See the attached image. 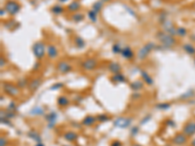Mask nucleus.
<instances>
[{"instance_id": "1", "label": "nucleus", "mask_w": 195, "mask_h": 146, "mask_svg": "<svg viewBox=\"0 0 195 146\" xmlns=\"http://www.w3.org/2000/svg\"><path fill=\"white\" fill-rule=\"evenodd\" d=\"M157 38H158V40L162 43V45L165 48H171L177 43L175 37L166 32H158Z\"/></svg>"}, {"instance_id": "2", "label": "nucleus", "mask_w": 195, "mask_h": 146, "mask_svg": "<svg viewBox=\"0 0 195 146\" xmlns=\"http://www.w3.org/2000/svg\"><path fill=\"white\" fill-rule=\"evenodd\" d=\"M47 51V47L45 46V43L42 41H37L33 44L32 46V52L33 55L35 56V58L40 60L41 59H43V57L45 56V53Z\"/></svg>"}, {"instance_id": "3", "label": "nucleus", "mask_w": 195, "mask_h": 146, "mask_svg": "<svg viewBox=\"0 0 195 146\" xmlns=\"http://www.w3.org/2000/svg\"><path fill=\"white\" fill-rule=\"evenodd\" d=\"M155 47H156V45L152 42H148L145 45H143V46L139 50V52H137V58H139V60H145Z\"/></svg>"}, {"instance_id": "4", "label": "nucleus", "mask_w": 195, "mask_h": 146, "mask_svg": "<svg viewBox=\"0 0 195 146\" xmlns=\"http://www.w3.org/2000/svg\"><path fill=\"white\" fill-rule=\"evenodd\" d=\"M5 10H6V12L8 14L15 16L20 12L21 5L17 1H14V0H9V1H7L6 4H5Z\"/></svg>"}, {"instance_id": "5", "label": "nucleus", "mask_w": 195, "mask_h": 146, "mask_svg": "<svg viewBox=\"0 0 195 146\" xmlns=\"http://www.w3.org/2000/svg\"><path fill=\"white\" fill-rule=\"evenodd\" d=\"M185 134L187 137H190L195 134V120H190L187 123H185V125L182 128V132Z\"/></svg>"}, {"instance_id": "6", "label": "nucleus", "mask_w": 195, "mask_h": 146, "mask_svg": "<svg viewBox=\"0 0 195 146\" xmlns=\"http://www.w3.org/2000/svg\"><path fill=\"white\" fill-rule=\"evenodd\" d=\"M132 123V119L131 118H127V117H118L116 118L113 122V125L117 127V128H121V129H126L131 126Z\"/></svg>"}, {"instance_id": "7", "label": "nucleus", "mask_w": 195, "mask_h": 146, "mask_svg": "<svg viewBox=\"0 0 195 146\" xmlns=\"http://www.w3.org/2000/svg\"><path fill=\"white\" fill-rule=\"evenodd\" d=\"M3 88H4L5 93L9 95H11V97H17V95L20 94L19 87H17L11 83H4Z\"/></svg>"}, {"instance_id": "8", "label": "nucleus", "mask_w": 195, "mask_h": 146, "mask_svg": "<svg viewBox=\"0 0 195 146\" xmlns=\"http://www.w3.org/2000/svg\"><path fill=\"white\" fill-rule=\"evenodd\" d=\"M162 26H163V29L166 33H169V34L173 35V36L176 35L177 27L173 25V22H172L170 20L165 19L164 21H162Z\"/></svg>"}, {"instance_id": "9", "label": "nucleus", "mask_w": 195, "mask_h": 146, "mask_svg": "<svg viewBox=\"0 0 195 146\" xmlns=\"http://www.w3.org/2000/svg\"><path fill=\"white\" fill-rule=\"evenodd\" d=\"M97 65V61L94 58L87 59L81 63V67L84 70H87V71H91V70L95 69Z\"/></svg>"}, {"instance_id": "10", "label": "nucleus", "mask_w": 195, "mask_h": 146, "mask_svg": "<svg viewBox=\"0 0 195 146\" xmlns=\"http://www.w3.org/2000/svg\"><path fill=\"white\" fill-rule=\"evenodd\" d=\"M187 136H185L183 133H177L176 136L172 138V143L177 145V146H182L186 144L187 142Z\"/></svg>"}, {"instance_id": "11", "label": "nucleus", "mask_w": 195, "mask_h": 146, "mask_svg": "<svg viewBox=\"0 0 195 146\" xmlns=\"http://www.w3.org/2000/svg\"><path fill=\"white\" fill-rule=\"evenodd\" d=\"M57 70H58L60 73L65 74V73H67L71 70V65L68 63H66V61L62 60L58 64H57Z\"/></svg>"}, {"instance_id": "12", "label": "nucleus", "mask_w": 195, "mask_h": 146, "mask_svg": "<svg viewBox=\"0 0 195 146\" xmlns=\"http://www.w3.org/2000/svg\"><path fill=\"white\" fill-rule=\"evenodd\" d=\"M46 53H47L48 57L50 59H56L57 57H58V54H59L58 49H57V47L55 46V45H48Z\"/></svg>"}, {"instance_id": "13", "label": "nucleus", "mask_w": 195, "mask_h": 146, "mask_svg": "<svg viewBox=\"0 0 195 146\" xmlns=\"http://www.w3.org/2000/svg\"><path fill=\"white\" fill-rule=\"evenodd\" d=\"M121 54L123 56V58L126 59V60H132L134 58V52L133 50H132L130 47H125V48H122V51H121Z\"/></svg>"}, {"instance_id": "14", "label": "nucleus", "mask_w": 195, "mask_h": 146, "mask_svg": "<svg viewBox=\"0 0 195 146\" xmlns=\"http://www.w3.org/2000/svg\"><path fill=\"white\" fill-rule=\"evenodd\" d=\"M108 70H109L113 74H116V73H120L121 71V66L118 63H109L108 64Z\"/></svg>"}, {"instance_id": "15", "label": "nucleus", "mask_w": 195, "mask_h": 146, "mask_svg": "<svg viewBox=\"0 0 195 146\" xmlns=\"http://www.w3.org/2000/svg\"><path fill=\"white\" fill-rule=\"evenodd\" d=\"M96 121H97V118H95L93 116H86L82 120V124L84 126L90 127V126H93L96 123Z\"/></svg>"}, {"instance_id": "16", "label": "nucleus", "mask_w": 195, "mask_h": 146, "mask_svg": "<svg viewBox=\"0 0 195 146\" xmlns=\"http://www.w3.org/2000/svg\"><path fill=\"white\" fill-rule=\"evenodd\" d=\"M141 77H142V80L145 81V84H147V85H152L153 84V79L151 78V76L148 74V73L146 72V71H143V70H141Z\"/></svg>"}, {"instance_id": "17", "label": "nucleus", "mask_w": 195, "mask_h": 146, "mask_svg": "<svg viewBox=\"0 0 195 146\" xmlns=\"http://www.w3.org/2000/svg\"><path fill=\"white\" fill-rule=\"evenodd\" d=\"M182 49H183V51H185V53H187L188 55H190V56L195 55V47L193 46V45H191L190 43L185 44L182 46Z\"/></svg>"}, {"instance_id": "18", "label": "nucleus", "mask_w": 195, "mask_h": 146, "mask_svg": "<svg viewBox=\"0 0 195 146\" xmlns=\"http://www.w3.org/2000/svg\"><path fill=\"white\" fill-rule=\"evenodd\" d=\"M77 133H75L74 132H67L65 133V136H64V138L66 140H67V141H75V140L77 139Z\"/></svg>"}, {"instance_id": "19", "label": "nucleus", "mask_w": 195, "mask_h": 146, "mask_svg": "<svg viewBox=\"0 0 195 146\" xmlns=\"http://www.w3.org/2000/svg\"><path fill=\"white\" fill-rule=\"evenodd\" d=\"M57 114L55 112H51V113L47 116V121L49 122V128H52L55 124H56V120H57Z\"/></svg>"}, {"instance_id": "20", "label": "nucleus", "mask_w": 195, "mask_h": 146, "mask_svg": "<svg viewBox=\"0 0 195 146\" xmlns=\"http://www.w3.org/2000/svg\"><path fill=\"white\" fill-rule=\"evenodd\" d=\"M143 87V82L141 80H136L133 83H131V89L134 91H140Z\"/></svg>"}, {"instance_id": "21", "label": "nucleus", "mask_w": 195, "mask_h": 146, "mask_svg": "<svg viewBox=\"0 0 195 146\" xmlns=\"http://www.w3.org/2000/svg\"><path fill=\"white\" fill-rule=\"evenodd\" d=\"M79 9H80V3L78 1H72L67 6L68 12H76V11Z\"/></svg>"}, {"instance_id": "22", "label": "nucleus", "mask_w": 195, "mask_h": 146, "mask_svg": "<svg viewBox=\"0 0 195 146\" xmlns=\"http://www.w3.org/2000/svg\"><path fill=\"white\" fill-rule=\"evenodd\" d=\"M111 80L114 81V82H116V83H121V82H125L126 81L124 75L122 74L121 72L116 73V74H113V76L111 77Z\"/></svg>"}, {"instance_id": "23", "label": "nucleus", "mask_w": 195, "mask_h": 146, "mask_svg": "<svg viewBox=\"0 0 195 146\" xmlns=\"http://www.w3.org/2000/svg\"><path fill=\"white\" fill-rule=\"evenodd\" d=\"M40 84H41V80L40 79H34L30 83V91H35V90L40 86Z\"/></svg>"}, {"instance_id": "24", "label": "nucleus", "mask_w": 195, "mask_h": 146, "mask_svg": "<svg viewBox=\"0 0 195 146\" xmlns=\"http://www.w3.org/2000/svg\"><path fill=\"white\" fill-rule=\"evenodd\" d=\"M51 12L55 15H61L62 13H64V8L60 5H55L52 8H51Z\"/></svg>"}, {"instance_id": "25", "label": "nucleus", "mask_w": 195, "mask_h": 146, "mask_svg": "<svg viewBox=\"0 0 195 146\" xmlns=\"http://www.w3.org/2000/svg\"><path fill=\"white\" fill-rule=\"evenodd\" d=\"M102 5H104V2L101 1V0H100V1H97V2H95L94 3V5H93V8H92V10H94L95 12L97 14L100 12V11L101 10V8H102Z\"/></svg>"}, {"instance_id": "26", "label": "nucleus", "mask_w": 195, "mask_h": 146, "mask_svg": "<svg viewBox=\"0 0 195 146\" xmlns=\"http://www.w3.org/2000/svg\"><path fill=\"white\" fill-rule=\"evenodd\" d=\"M28 136L35 140V142H37V143L41 142V137H40V136L36 132H30L28 133Z\"/></svg>"}, {"instance_id": "27", "label": "nucleus", "mask_w": 195, "mask_h": 146, "mask_svg": "<svg viewBox=\"0 0 195 146\" xmlns=\"http://www.w3.org/2000/svg\"><path fill=\"white\" fill-rule=\"evenodd\" d=\"M71 19H72L73 21L79 22V21L84 20V15L81 14V13H74V15H72V17H71Z\"/></svg>"}, {"instance_id": "28", "label": "nucleus", "mask_w": 195, "mask_h": 146, "mask_svg": "<svg viewBox=\"0 0 195 146\" xmlns=\"http://www.w3.org/2000/svg\"><path fill=\"white\" fill-rule=\"evenodd\" d=\"M186 33H187V31H186V29H185V27H181V26L177 27L176 35L180 36V37H183V36L186 35Z\"/></svg>"}, {"instance_id": "29", "label": "nucleus", "mask_w": 195, "mask_h": 146, "mask_svg": "<svg viewBox=\"0 0 195 146\" xmlns=\"http://www.w3.org/2000/svg\"><path fill=\"white\" fill-rule=\"evenodd\" d=\"M58 104L60 106H66L68 104V99L66 97H64V95H61L58 98Z\"/></svg>"}, {"instance_id": "30", "label": "nucleus", "mask_w": 195, "mask_h": 146, "mask_svg": "<svg viewBox=\"0 0 195 146\" xmlns=\"http://www.w3.org/2000/svg\"><path fill=\"white\" fill-rule=\"evenodd\" d=\"M74 43H75V45L78 47V48H83L85 46V42L84 40L81 38V37H75V40H74Z\"/></svg>"}, {"instance_id": "31", "label": "nucleus", "mask_w": 195, "mask_h": 146, "mask_svg": "<svg viewBox=\"0 0 195 146\" xmlns=\"http://www.w3.org/2000/svg\"><path fill=\"white\" fill-rule=\"evenodd\" d=\"M43 113H44V110L41 107H39V106H37V107H35V108H33L30 111L31 115H42Z\"/></svg>"}, {"instance_id": "32", "label": "nucleus", "mask_w": 195, "mask_h": 146, "mask_svg": "<svg viewBox=\"0 0 195 146\" xmlns=\"http://www.w3.org/2000/svg\"><path fill=\"white\" fill-rule=\"evenodd\" d=\"M97 13L95 12L94 10H90L89 12H88V17H89V19L93 21V22H95V21H97Z\"/></svg>"}, {"instance_id": "33", "label": "nucleus", "mask_w": 195, "mask_h": 146, "mask_svg": "<svg viewBox=\"0 0 195 146\" xmlns=\"http://www.w3.org/2000/svg\"><path fill=\"white\" fill-rule=\"evenodd\" d=\"M122 51V48L120 47V45L117 43V44H114L112 46V52L115 53V54H118V53H121Z\"/></svg>"}, {"instance_id": "34", "label": "nucleus", "mask_w": 195, "mask_h": 146, "mask_svg": "<svg viewBox=\"0 0 195 146\" xmlns=\"http://www.w3.org/2000/svg\"><path fill=\"white\" fill-rule=\"evenodd\" d=\"M97 121H99V122H105V121H108V117H107L105 114L99 115V116L97 117Z\"/></svg>"}, {"instance_id": "35", "label": "nucleus", "mask_w": 195, "mask_h": 146, "mask_svg": "<svg viewBox=\"0 0 195 146\" xmlns=\"http://www.w3.org/2000/svg\"><path fill=\"white\" fill-rule=\"evenodd\" d=\"M193 91H191V90H189V91L186 93V94H182L181 97V99H186V98H189L191 97V95L193 94Z\"/></svg>"}, {"instance_id": "36", "label": "nucleus", "mask_w": 195, "mask_h": 146, "mask_svg": "<svg viewBox=\"0 0 195 146\" xmlns=\"http://www.w3.org/2000/svg\"><path fill=\"white\" fill-rule=\"evenodd\" d=\"M26 85H27V81H26V79H21V80H19V83H18L19 88H24V87H26Z\"/></svg>"}, {"instance_id": "37", "label": "nucleus", "mask_w": 195, "mask_h": 146, "mask_svg": "<svg viewBox=\"0 0 195 146\" xmlns=\"http://www.w3.org/2000/svg\"><path fill=\"white\" fill-rule=\"evenodd\" d=\"M170 107V103H159L157 104V108L159 109H167Z\"/></svg>"}, {"instance_id": "38", "label": "nucleus", "mask_w": 195, "mask_h": 146, "mask_svg": "<svg viewBox=\"0 0 195 146\" xmlns=\"http://www.w3.org/2000/svg\"><path fill=\"white\" fill-rule=\"evenodd\" d=\"M62 83H57V84H55V85H53L52 87H51V90H57V89H60V88H62Z\"/></svg>"}, {"instance_id": "39", "label": "nucleus", "mask_w": 195, "mask_h": 146, "mask_svg": "<svg viewBox=\"0 0 195 146\" xmlns=\"http://www.w3.org/2000/svg\"><path fill=\"white\" fill-rule=\"evenodd\" d=\"M137 132H139V128L137 127H134V128H132V130H131V133H132V136H135L136 134L137 133Z\"/></svg>"}, {"instance_id": "40", "label": "nucleus", "mask_w": 195, "mask_h": 146, "mask_svg": "<svg viewBox=\"0 0 195 146\" xmlns=\"http://www.w3.org/2000/svg\"><path fill=\"white\" fill-rule=\"evenodd\" d=\"M110 146H122V142H120L119 140H114L111 142Z\"/></svg>"}, {"instance_id": "41", "label": "nucleus", "mask_w": 195, "mask_h": 146, "mask_svg": "<svg viewBox=\"0 0 195 146\" xmlns=\"http://www.w3.org/2000/svg\"><path fill=\"white\" fill-rule=\"evenodd\" d=\"M0 142H1V143H0V146H6L7 145V140H6V138H5V137H1V139H0Z\"/></svg>"}, {"instance_id": "42", "label": "nucleus", "mask_w": 195, "mask_h": 146, "mask_svg": "<svg viewBox=\"0 0 195 146\" xmlns=\"http://www.w3.org/2000/svg\"><path fill=\"white\" fill-rule=\"evenodd\" d=\"M4 64H5V60H4L3 57H1V67H3Z\"/></svg>"}, {"instance_id": "43", "label": "nucleus", "mask_w": 195, "mask_h": 146, "mask_svg": "<svg viewBox=\"0 0 195 146\" xmlns=\"http://www.w3.org/2000/svg\"><path fill=\"white\" fill-rule=\"evenodd\" d=\"M5 12H6V10H5V9H1V17H3V15L5 14Z\"/></svg>"}, {"instance_id": "44", "label": "nucleus", "mask_w": 195, "mask_h": 146, "mask_svg": "<svg viewBox=\"0 0 195 146\" xmlns=\"http://www.w3.org/2000/svg\"><path fill=\"white\" fill-rule=\"evenodd\" d=\"M191 146H195V138L191 141Z\"/></svg>"}, {"instance_id": "45", "label": "nucleus", "mask_w": 195, "mask_h": 146, "mask_svg": "<svg viewBox=\"0 0 195 146\" xmlns=\"http://www.w3.org/2000/svg\"><path fill=\"white\" fill-rule=\"evenodd\" d=\"M35 146H44V145H43V143H42V142H39V143H37Z\"/></svg>"}, {"instance_id": "46", "label": "nucleus", "mask_w": 195, "mask_h": 146, "mask_svg": "<svg viewBox=\"0 0 195 146\" xmlns=\"http://www.w3.org/2000/svg\"><path fill=\"white\" fill-rule=\"evenodd\" d=\"M59 1H60L61 3H62V2H66V1H67V0H59Z\"/></svg>"}, {"instance_id": "47", "label": "nucleus", "mask_w": 195, "mask_h": 146, "mask_svg": "<svg viewBox=\"0 0 195 146\" xmlns=\"http://www.w3.org/2000/svg\"><path fill=\"white\" fill-rule=\"evenodd\" d=\"M35 65H36V68H37V67L39 66V63H36V64H35ZM33 69H35V67H34V68H33Z\"/></svg>"}, {"instance_id": "48", "label": "nucleus", "mask_w": 195, "mask_h": 146, "mask_svg": "<svg viewBox=\"0 0 195 146\" xmlns=\"http://www.w3.org/2000/svg\"><path fill=\"white\" fill-rule=\"evenodd\" d=\"M102 2H106V1H109V0H101Z\"/></svg>"}, {"instance_id": "49", "label": "nucleus", "mask_w": 195, "mask_h": 146, "mask_svg": "<svg viewBox=\"0 0 195 146\" xmlns=\"http://www.w3.org/2000/svg\"><path fill=\"white\" fill-rule=\"evenodd\" d=\"M134 146H141V145H140V144H135Z\"/></svg>"}, {"instance_id": "50", "label": "nucleus", "mask_w": 195, "mask_h": 146, "mask_svg": "<svg viewBox=\"0 0 195 146\" xmlns=\"http://www.w3.org/2000/svg\"><path fill=\"white\" fill-rule=\"evenodd\" d=\"M165 146H171V145H165Z\"/></svg>"}, {"instance_id": "51", "label": "nucleus", "mask_w": 195, "mask_h": 146, "mask_svg": "<svg viewBox=\"0 0 195 146\" xmlns=\"http://www.w3.org/2000/svg\"><path fill=\"white\" fill-rule=\"evenodd\" d=\"M194 61H195V60H194Z\"/></svg>"}]
</instances>
